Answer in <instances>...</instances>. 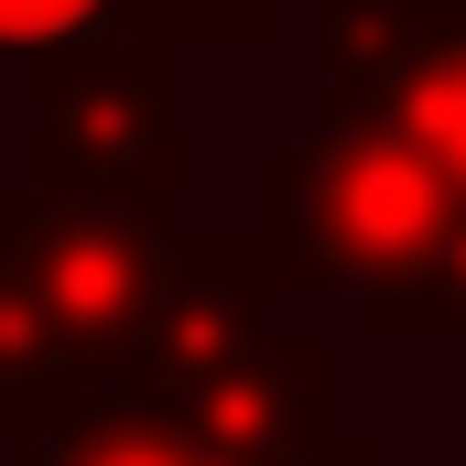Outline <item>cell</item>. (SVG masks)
Instances as JSON below:
<instances>
[{
	"instance_id": "1",
	"label": "cell",
	"mask_w": 466,
	"mask_h": 466,
	"mask_svg": "<svg viewBox=\"0 0 466 466\" xmlns=\"http://www.w3.org/2000/svg\"><path fill=\"white\" fill-rule=\"evenodd\" d=\"M466 185H445L412 141L369 130V119H315L304 141L271 152V228H260V260L282 293L304 282H358L380 293L390 271L423 260V238L456 218Z\"/></svg>"
},
{
	"instance_id": "2",
	"label": "cell",
	"mask_w": 466,
	"mask_h": 466,
	"mask_svg": "<svg viewBox=\"0 0 466 466\" xmlns=\"http://www.w3.org/2000/svg\"><path fill=\"white\" fill-rule=\"evenodd\" d=\"M22 196L185 218V207H174V55L141 44V33L33 55V152H22Z\"/></svg>"
},
{
	"instance_id": "3",
	"label": "cell",
	"mask_w": 466,
	"mask_h": 466,
	"mask_svg": "<svg viewBox=\"0 0 466 466\" xmlns=\"http://www.w3.org/2000/svg\"><path fill=\"white\" fill-rule=\"evenodd\" d=\"M185 218H130V207H66V196H22L0 185V260L22 271V293L44 304L55 348L76 369V390H98L130 369L163 271H174Z\"/></svg>"
},
{
	"instance_id": "4",
	"label": "cell",
	"mask_w": 466,
	"mask_h": 466,
	"mask_svg": "<svg viewBox=\"0 0 466 466\" xmlns=\"http://www.w3.org/2000/svg\"><path fill=\"white\" fill-rule=\"evenodd\" d=\"M326 119H369L466 185V11L456 0H326Z\"/></svg>"
},
{
	"instance_id": "5",
	"label": "cell",
	"mask_w": 466,
	"mask_h": 466,
	"mask_svg": "<svg viewBox=\"0 0 466 466\" xmlns=\"http://www.w3.org/2000/svg\"><path fill=\"white\" fill-rule=\"evenodd\" d=\"M196 456L218 466H282L326 434V348L315 337H282L260 326L249 348H228L207 380H185L174 401H152Z\"/></svg>"
},
{
	"instance_id": "6",
	"label": "cell",
	"mask_w": 466,
	"mask_h": 466,
	"mask_svg": "<svg viewBox=\"0 0 466 466\" xmlns=\"http://www.w3.org/2000/svg\"><path fill=\"white\" fill-rule=\"evenodd\" d=\"M271 304H282V282H271V260H260V238H174V271H163V304H152V326H141V348L119 380L98 390H130V401H174L185 380H207L228 348H249L260 326H271Z\"/></svg>"
},
{
	"instance_id": "7",
	"label": "cell",
	"mask_w": 466,
	"mask_h": 466,
	"mask_svg": "<svg viewBox=\"0 0 466 466\" xmlns=\"http://www.w3.org/2000/svg\"><path fill=\"white\" fill-rule=\"evenodd\" d=\"M22 456L33 466H218L130 390H66L44 412V434H22Z\"/></svg>"
},
{
	"instance_id": "8",
	"label": "cell",
	"mask_w": 466,
	"mask_h": 466,
	"mask_svg": "<svg viewBox=\"0 0 466 466\" xmlns=\"http://www.w3.org/2000/svg\"><path fill=\"white\" fill-rule=\"evenodd\" d=\"M76 390V369L55 348V326H44V304L22 293V271L0 260V434L22 445V434H44V412Z\"/></svg>"
},
{
	"instance_id": "9",
	"label": "cell",
	"mask_w": 466,
	"mask_h": 466,
	"mask_svg": "<svg viewBox=\"0 0 466 466\" xmlns=\"http://www.w3.org/2000/svg\"><path fill=\"white\" fill-rule=\"evenodd\" d=\"M369 326L380 337H466V196H456V218L423 238V260L369 293Z\"/></svg>"
},
{
	"instance_id": "10",
	"label": "cell",
	"mask_w": 466,
	"mask_h": 466,
	"mask_svg": "<svg viewBox=\"0 0 466 466\" xmlns=\"http://www.w3.org/2000/svg\"><path fill=\"white\" fill-rule=\"evenodd\" d=\"M282 0H130V33L185 55V44H271Z\"/></svg>"
},
{
	"instance_id": "11",
	"label": "cell",
	"mask_w": 466,
	"mask_h": 466,
	"mask_svg": "<svg viewBox=\"0 0 466 466\" xmlns=\"http://www.w3.org/2000/svg\"><path fill=\"white\" fill-rule=\"evenodd\" d=\"M130 33V0H0V55H66V44H109Z\"/></svg>"
},
{
	"instance_id": "12",
	"label": "cell",
	"mask_w": 466,
	"mask_h": 466,
	"mask_svg": "<svg viewBox=\"0 0 466 466\" xmlns=\"http://www.w3.org/2000/svg\"><path fill=\"white\" fill-rule=\"evenodd\" d=\"M282 466H369V445H358V434H315L304 456H282Z\"/></svg>"
}]
</instances>
